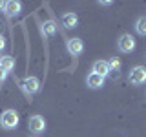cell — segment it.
Listing matches in <instances>:
<instances>
[{"label":"cell","mask_w":146,"mask_h":137,"mask_svg":"<svg viewBox=\"0 0 146 137\" xmlns=\"http://www.w3.org/2000/svg\"><path fill=\"white\" fill-rule=\"evenodd\" d=\"M18 113L15 110H6V112L0 115V126L4 128V130H15L18 126Z\"/></svg>","instance_id":"1"},{"label":"cell","mask_w":146,"mask_h":137,"mask_svg":"<svg viewBox=\"0 0 146 137\" xmlns=\"http://www.w3.org/2000/svg\"><path fill=\"white\" fill-rule=\"evenodd\" d=\"M128 79H130V82H131L133 86L144 84V82H146V68H144V66H135V68H131Z\"/></svg>","instance_id":"2"},{"label":"cell","mask_w":146,"mask_h":137,"mask_svg":"<svg viewBox=\"0 0 146 137\" xmlns=\"http://www.w3.org/2000/svg\"><path fill=\"white\" fill-rule=\"evenodd\" d=\"M117 48H119V51H122V53H131L135 49V39L128 33L121 35L119 40H117Z\"/></svg>","instance_id":"3"},{"label":"cell","mask_w":146,"mask_h":137,"mask_svg":"<svg viewBox=\"0 0 146 137\" xmlns=\"http://www.w3.org/2000/svg\"><path fill=\"white\" fill-rule=\"evenodd\" d=\"M20 86H22V90H24L26 93L33 95V93H36V91L40 90V80L36 79V77H26V79L20 80Z\"/></svg>","instance_id":"4"},{"label":"cell","mask_w":146,"mask_h":137,"mask_svg":"<svg viewBox=\"0 0 146 137\" xmlns=\"http://www.w3.org/2000/svg\"><path fill=\"white\" fill-rule=\"evenodd\" d=\"M27 128H29L33 134H42L46 130V121L42 115H33L29 117V121H27Z\"/></svg>","instance_id":"5"},{"label":"cell","mask_w":146,"mask_h":137,"mask_svg":"<svg viewBox=\"0 0 146 137\" xmlns=\"http://www.w3.org/2000/svg\"><path fill=\"white\" fill-rule=\"evenodd\" d=\"M66 49L70 51V55H80L84 51V42H82L80 39H77V37H73V39H68L66 40Z\"/></svg>","instance_id":"6"},{"label":"cell","mask_w":146,"mask_h":137,"mask_svg":"<svg viewBox=\"0 0 146 137\" xmlns=\"http://www.w3.org/2000/svg\"><path fill=\"white\" fill-rule=\"evenodd\" d=\"M20 11H22V4L18 2V0H9V2L4 4V13L9 17V18H15L20 15Z\"/></svg>","instance_id":"7"},{"label":"cell","mask_w":146,"mask_h":137,"mask_svg":"<svg viewBox=\"0 0 146 137\" xmlns=\"http://www.w3.org/2000/svg\"><path fill=\"white\" fill-rule=\"evenodd\" d=\"M91 70H93V73L100 75L102 79H106L108 75H111V70H110V66H108V61H95L93 66H91Z\"/></svg>","instance_id":"8"},{"label":"cell","mask_w":146,"mask_h":137,"mask_svg":"<svg viewBox=\"0 0 146 137\" xmlns=\"http://www.w3.org/2000/svg\"><path fill=\"white\" fill-rule=\"evenodd\" d=\"M60 22L66 29H73V27H77V24H79V17H77L75 13H64Z\"/></svg>","instance_id":"9"},{"label":"cell","mask_w":146,"mask_h":137,"mask_svg":"<svg viewBox=\"0 0 146 137\" xmlns=\"http://www.w3.org/2000/svg\"><path fill=\"white\" fill-rule=\"evenodd\" d=\"M86 84H88V88H91V90H99V88L104 86V79L100 75H97V73L91 71L88 75V79H86Z\"/></svg>","instance_id":"10"},{"label":"cell","mask_w":146,"mask_h":137,"mask_svg":"<svg viewBox=\"0 0 146 137\" xmlns=\"http://www.w3.org/2000/svg\"><path fill=\"white\" fill-rule=\"evenodd\" d=\"M0 66H2L7 73L13 71L15 70V59H13L11 55H2V57H0Z\"/></svg>","instance_id":"11"},{"label":"cell","mask_w":146,"mask_h":137,"mask_svg":"<svg viewBox=\"0 0 146 137\" xmlns=\"http://www.w3.org/2000/svg\"><path fill=\"white\" fill-rule=\"evenodd\" d=\"M57 33V24H55L53 20H46L42 24V35L44 37H53Z\"/></svg>","instance_id":"12"},{"label":"cell","mask_w":146,"mask_h":137,"mask_svg":"<svg viewBox=\"0 0 146 137\" xmlns=\"http://www.w3.org/2000/svg\"><path fill=\"white\" fill-rule=\"evenodd\" d=\"M135 31H137V35L146 37V17L137 18V22H135Z\"/></svg>","instance_id":"13"},{"label":"cell","mask_w":146,"mask_h":137,"mask_svg":"<svg viewBox=\"0 0 146 137\" xmlns=\"http://www.w3.org/2000/svg\"><path fill=\"white\" fill-rule=\"evenodd\" d=\"M108 66H110V70H111V73H119V70H121V61H119L117 57H113V59L108 61Z\"/></svg>","instance_id":"14"},{"label":"cell","mask_w":146,"mask_h":137,"mask_svg":"<svg viewBox=\"0 0 146 137\" xmlns=\"http://www.w3.org/2000/svg\"><path fill=\"white\" fill-rule=\"evenodd\" d=\"M6 79H7V71L4 70L2 66H0V84H4V82H6Z\"/></svg>","instance_id":"15"},{"label":"cell","mask_w":146,"mask_h":137,"mask_svg":"<svg viewBox=\"0 0 146 137\" xmlns=\"http://www.w3.org/2000/svg\"><path fill=\"white\" fill-rule=\"evenodd\" d=\"M6 39H4V37L2 35H0V53H4V49H6Z\"/></svg>","instance_id":"16"},{"label":"cell","mask_w":146,"mask_h":137,"mask_svg":"<svg viewBox=\"0 0 146 137\" xmlns=\"http://www.w3.org/2000/svg\"><path fill=\"white\" fill-rule=\"evenodd\" d=\"M100 6H111V2H110V0H104V2H99Z\"/></svg>","instance_id":"17"},{"label":"cell","mask_w":146,"mask_h":137,"mask_svg":"<svg viewBox=\"0 0 146 137\" xmlns=\"http://www.w3.org/2000/svg\"><path fill=\"white\" fill-rule=\"evenodd\" d=\"M4 4H6V2H2V0H0V11H4Z\"/></svg>","instance_id":"18"},{"label":"cell","mask_w":146,"mask_h":137,"mask_svg":"<svg viewBox=\"0 0 146 137\" xmlns=\"http://www.w3.org/2000/svg\"><path fill=\"white\" fill-rule=\"evenodd\" d=\"M2 27H4V24H2V22H0V31H2Z\"/></svg>","instance_id":"19"}]
</instances>
